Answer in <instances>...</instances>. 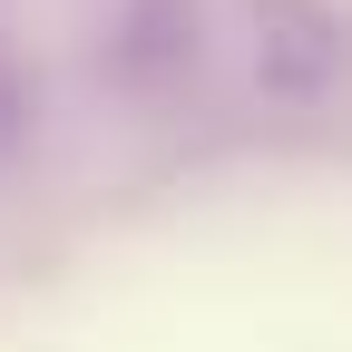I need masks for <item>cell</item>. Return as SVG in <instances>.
I'll list each match as a JSON object with an SVG mask.
<instances>
[{
    "label": "cell",
    "instance_id": "6da1fadb",
    "mask_svg": "<svg viewBox=\"0 0 352 352\" xmlns=\"http://www.w3.org/2000/svg\"><path fill=\"white\" fill-rule=\"evenodd\" d=\"M235 30H245L254 98H274V108H323L352 69V20L333 0H245Z\"/></svg>",
    "mask_w": 352,
    "mask_h": 352
},
{
    "label": "cell",
    "instance_id": "7a4b0ae2",
    "mask_svg": "<svg viewBox=\"0 0 352 352\" xmlns=\"http://www.w3.org/2000/svg\"><path fill=\"white\" fill-rule=\"evenodd\" d=\"M196 50H206V0H127L108 30V78L127 98H176Z\"/></svg>",
    "mask_w": 352,
    "mask_h": 352
},
{
    "label": "cell",
    "instance_id": "3957f363",
    "mask_svg": "<svg viewBox=\"0 0 352 352\" xmlns=\"http://www.w3.org/2000/svg\"><path fill=\"white\" fill-rule=\"evenodd\" d=\"M20 127H30V69H20V59H0V147L20 138Z\"/></svg>",
    "mask_w": 352,
    "mask_h": 352
}]
</instances>
